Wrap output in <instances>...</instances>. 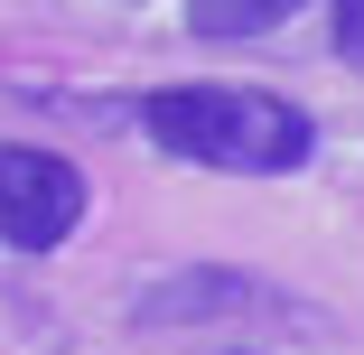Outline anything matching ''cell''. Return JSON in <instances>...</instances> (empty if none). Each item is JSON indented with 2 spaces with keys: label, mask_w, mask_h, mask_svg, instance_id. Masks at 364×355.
I'll use <instances>...</instances> for the list:
<instances>
[{
  "label": "cell",
  "mask_w": 364,
  "mask_h": 355,
  "mask_svg": "<svg viewBox=\"0 0 364 355\" xmlns=\"http://www.w3.org/2000/svg\"><path fill=\"white\" fill-rule=\"evenodd\" d=\"M187 28L196 38H262V28H280V10L271 0H187Z\"/></svg>",
  "instance_id": "cell-4"
},
{
  "label": "cell",
  "mask_w": 364,
  "mask_h": 355,
  "mask_svg": "<svg viewBox=\"0 0 364 355\" xmlns=\"http://www.w3.org/2000/svg\"><path fill=\"white\" fill-rule=\"evenodd\" d=\"M140 131H150L168 159L225 169V178H289L318 150V122L289 94H271V85H205V75L140 94Z\"/></svg>",
  "instance_id": "cell-1"
},
{
  "label": "cell",
  "mask_w": 364,
  "mask_h": 355,
  "mask_svg": "<svg viewBox=\"0 0 364 355\" xmlns=\"http://www.w3.org/2000/svg\"><path fill=\"white\" fill-rule=\"evenodd\" d=\"M336 56L364 65V0H336Z\"/></svg>",
  "instance_id": "cell-5"
},
{
  "label": "cell",
  "mask_w": 364,
  "mask_h": 355,
  "mask_svg": "<svg viewBox=\"0 0 364 355\" xmlns=\"http://www.w3.org/2000/svg\"><path fill=\"white\" fill-rule=\"evenodd\" d=\"M271 10H280V19H289V10H299V0H271Z\"/></svg>",
  "instance_id": "cell-6"
},
{
  "label": "cell",
  "mask_w": 364,
  "mask_h": 355,
  "mask_svg": "<svg viewBox=\"0 0 364 355\" xmlns=\"http://www.w3.org/2000/svg\"><path fill=\"white\" fill-rule=\"evenodd\" d=\"M225 309H280V290H271V280H252V271L196 262V271H168L159 290H140L131 327H140V337H159V327H205V318H225Z\"/></svg>",
  "instance_id": "cell-3"
},
{
  "label": "cell",
  "mask_w": 364,
  "mask_h": 355,
  "mask_svg": "<svg viewBox=\"0 0 364 355\" xmlns=\"http://www.w3.org/2000/svg\"><path fill=\"white\" fill-rule=\"evenodd\" d=\"M75 225H85V169L38 150V140H0V243L56 253Z\"/></svg>",
  "instance_id": "cell-2"
}]
</instances>
